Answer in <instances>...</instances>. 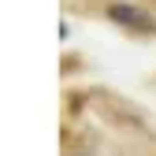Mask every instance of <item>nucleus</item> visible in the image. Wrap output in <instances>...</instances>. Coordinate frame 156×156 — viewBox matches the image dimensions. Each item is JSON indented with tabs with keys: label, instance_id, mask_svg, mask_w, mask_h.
<instances>
[{
	"label": "nucleus",
	"instance_id": "obj_1",
	"mask_svg": "<svg viewBox=\"0 0 156 156\" xmlns=\"http://www.w3.org/2000/svg\"><path fill=\"white\" fill-rule=\"evenodd\" d=\"M108 19L119 23V26H134V30H156V23H152L145 11H138L134 4H112L108 8Z\"/></svg>",
	"mask_w": 156,
	"mask_h": 156
}]
</instances>
